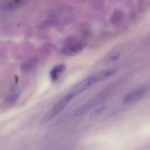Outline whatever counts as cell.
<instances>
[{
    "instance_id": "1",
    "label": "cell",
    "mask_w": 150,
    "mask_h": 150,
    "mask_svg": "<svg viewBox=\"0 0 150 150\" xmlns=\"http://www.w3.org/2000/svg\"><path fill=\"white\" fill-rule=\"evenodd\" d=\"M115 73L116 69H106V70H101L98 73H94L93 75L86 77L85 79L80 81L79 83H76L74 86L72 87L69 93L73 95L74 97L76 96V95L89 89V88H91L98 82H100L111 77Z\"/></svg>"
},
{
    "instance_id": "2",
    "label": "cell",
    "mask_w": 150,
    "mask_h": 150,
    "mask_svg": "<svg viewBox=\"0 0 150 150\" xmlns=\"http://www.w3.org/2000/svg\"><path fill=\"white\" fill-rule=\"evenodd\" d=\"M74 98L73 95L70 93H68L66 95L64 98H62L60 100H59L45 115L43 116L42 119L41 120V124L44 125L46 123L49 122L52 120H54L57 115L60 114L66 107L68 105L71 100Z\"/></svg>"
},
{
    "instance_id": "3",
    "label": "cell",
    "mask_w": 150,
    "mask_h": 150,
    "mask_svg": "<svg viewBox=\"0 0 150 150\" xmlns=\"http://www.w3.org/2000/svg\"><path fill=\"white\" fill-rule=\"evenodd\" d=\"M146 91H147V89L144 86H141V87H138L136 89H133L124 97L123 103L133 104L135 103L138 102L144 96Z\"/></svg>"
},
{
    "instance_id": "4",
    "label": "cell",
    "mask_w": 150,
    "mask_h": 150,
    "mask_svg": "<svg viewBox=\"0 0 150 150\" xmlns=\"http://www.w3.org/2000/svg\"><path fill=\"white\" fill-rule=\"evenodd\" d=\"M85 44L82 42H76L65 45L62 49V53L66 56H75L80 54L85 48Z\"/></svg>"
},
{
    "instance_id": "5",
    "label": "cell",
    "mask_w": 150,
    "mask_h": 150,
    "mask_svg": "<svg viewBox=\"0 0 150 150\" xmlns=\"http://www.w3.org/2000/svg\"><path fill=\"white\" fill-rule=\"evenodd\" d=\"M96 103V99L95 98H92V100H90L89 101L86 102V103L83 104L82 105H81L79 108L76 110L74 113V116L76 117H81V116L84 115L85 114L88 112L90 109H92L93 108L94 105Z\"/></svg>"
},
{
    "instance_id": "6",
    "label": "cell",
    "mask_w": 150,
    "mask_h": 150,
    "mask_svg": "<svg viewBox=\"0 0 150 150\" xmlns=\"http://www.w3.org/2000/svg\"><path fill=\"white\" fill-rule=\"evenodd\" d=\"M64 70H65V65L64 64H59V65L54 67L50 72V76H51V80L53 81H56Z\"/></svg>"
},
{
    "instance_id": "7",
    "label": "cell",
    "mask_w": 150,
    "mask_h": 150,
    "mask_svg": "<svg viewBox=\"0 0 150 150\" xmlns=\"http://www.w3.org/2000/svg\"><path fill=\"white\" fill-rule=\"evenodd\" d=\"M37 63H38V60L36 59H32L28 60L26 62L23 63L21 64V70H23V71H29V70H32L36 66Z\"/></svg>"
},
{
    "instance_id": "8",
    "label": "cell",
    "mask_w": 150,
    "mask_h": 150,
    "mask_svg": "<svg viewBox=\"0 0 150 150\" xmlns=\"http://www.w3.org/2000/svg\"><path fill=\"white\" fill-rule=\"evenodd\" d=\"M105 105H101V106L98 107L95 109H94L92 111V113L89 115V120H95L98 118H99L102 114L103 113L104 110H105Z\"/></svg>"
},
{
    "instance_id": "9",
    "label": "cell",
    "mask_w": 150,
    "mask_h": 150,
    "mask_svg": "<svg viewBox=\"0 0 150 150\" xmlns=\"http://www.w3.org/2000/svg\"><path fill=\"white\" fill-rule=\"evenodd\" d=\"M19 95H20V92H19L18 91H15V92H12V93L9 95L8 98H7V101L9 103L15 102V101L18 98Z\"/></svg>"
}]
</instances>
